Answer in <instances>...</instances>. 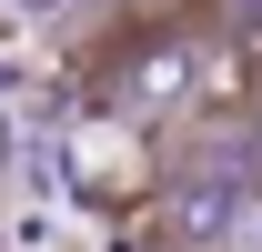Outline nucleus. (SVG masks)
<instances>
[{
	"mask_svg": "<svg viewBox=\"0 0 262 252\" xmlns=\"http://www.w3.org/2000/svg\"><path fill=\"white\" fill-rule=\"evenodd\" d=\"M202 40H212V0H151L121 10L111 31L81 51V101L111 121H171L202 91Z\"/></svg>",
	"mask_w": 262,
	"mask_h": 252,
	"instance_id": "obj_1",
	"label": "nucleus"
},
{
	"mask_svg": "<svg viewBox=\"0 0 262 252\" xmlns=\"http://www.w3.org/2000/svg\"><path fill=\"white\" fill-rule=\"evenodd\" d=\"M232 252H262V192H252V212H242V232H232Z\"/></svg>",
	"mask_w": 262,
	"mask_h": 252,
	"instance_id": "obj_2",
	"label": "nucleus"
},
{
	"mask_svg": "<svg viewBox=\"0 0 262 252\" xmlns=\"http://www.w3.org/2000/svg\"><path fill=\"white\" fill-rule=\"evenodd\" d=\"M242 152H252V172H262V101H252V121H242Z\"/></svg>",
	"mask_w": 262,
	"mask_h": 252,
	"instance_id": "obj_3",
	"label": "nucleus"
}]
</instances>
